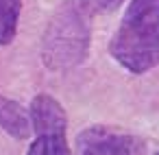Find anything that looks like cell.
<instances>
[{
  "mask_svg": "<svg viewBox=\"0 0 159 155\" xmlns=\"http://www.w3.org/2000/svg\"><path fill=\"white\" fill-rule=\"evenodd\" d=\"M124 0H63L52 13L44 40L42 61L55 72L81 66L89 55L92 20L118 9Z\"/></svg>",
  "mask_w": 159,
  "mask_h": 155,
  "instance_id": "6da1fadb",
  "label": "cell"
},
{
  "mask_svg": "<svg viewBox=\"0 0 159 155\" xmlns=\"http://www.w3.org/2000/svg\"><path fill=\"white\" fill-rule=\"evenodd\" d=\"M0 129H5L16 140H26L31 135L29 114L18 101L7 98L5 94H0Z\"/></svg>",
  "mask_w": 159,
  "mask_h": 155,
  "instance_id": "5b68a950",
  "label": "cell"
},
{
  "mask_svg": "<svg viewBox=\"0 0 159 155\" xmlns=\"http://www.w3.org/2000/svg\"><path fill=\"white\" fill-rule=\"evenodd\" d=\"M79 155H137L135 142L107 127H89L79 135Z\"/></svg>",
  "mask_w": 159,
  "mask_h": 155,
  "instance_id": "277c9868",
  "label": "cell"
},
{
  "mask_svg": "<svg viewBox=\"0 0 159 155\" xmlns=\"http://www.w3.org/2000/svg\"><path fill=\"white\" fill-rule=\"evenodd\" d=\"M109 55L133 74L159 66V0H131L109 42Z\"/></svg>",
  "mask_w": 159,
  "mask_h": 155,
  "instance_id": "7a4b0ae2",
  "label": "cell"
},
{
  "mask_svg": "<svg viewBox=\"0 0 159 155\" xmlns=\"http://www.w3.org/2000/svg\"><path fill=\"white\" fill-rule=\"evenodd\" d=\"M29 120L35 140L31 142L26 155H72L66 138L68 118L57 98L50 94H37L31 101Z\"/></svg>",
  "mask_w": 159,
  "mask_h": 155,
  "instance_id": "3957f363",
  "label": "cell"
},
{
  "mask_svg": "<svg viewBox=\"0 0 159 155\" xmlns=\"http://www.w3.org/2000/svg\"><path fill=\"white\" fill-rule=\"evenodd\" d=\"M155 155H159V151H157V153H155Z\"/></svg>",
  "mask_w": 159,
  "mask_h": 155,
  "instance_id": "52a82bcc",
  "label": "cell"
},
{
  "mask_svg": "<svg viewBox=\"0 0 159 155\" xmlns=\"http://www.w3.org/2000/svg\"><path fill=\"white\" fill-rule=\"evenodd\" d=\"M22 0H0V46H7L18 35Z\"/></svg>",
  "mask_w": 159,
  "mask_h": 155,
  "instance_id": "8992f818",
  "label": "cell"
}]
</instances>
